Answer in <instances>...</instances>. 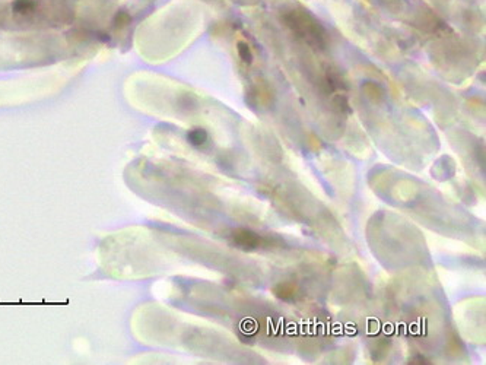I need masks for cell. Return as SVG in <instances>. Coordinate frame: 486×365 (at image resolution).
<instances>
[{
	"label": "cell",
	"instance_id": "cell-1",
	"mask_svg": "<svg viewBox=\"0 0 486 365\" xmlns=\"http://www.w3.org/2000/svg\"><path fill=\"white\" fill-rule=\"evenodd\" d=\"M288 25L295 31L298 32L301 37H304L308 43L314 41L315 44L323 43V29L320 28V25L317 22L314 21L311 16H308L307 13H296V12H292L291 13V18L288 19Z\"/></svg>",
	"mask_w": 486,
	"mask_h": 365
},
{
	"label": "cell",
	"instance_id": "cell-2",
	"mask_svg": "<svg viewBox=\"0 0 486 365\" xmlns=\"http://www.w3.org/2000/svg\"><path fill=\"white\" fill-rule=\"evenodd\" d=\"M231 240L237 247H241L244 250H254L260 247L262 243V238L250 230H235L231 236Z\"/></svg>",
	"mask_w": 486,
	"mask_h": 365
},
{
	"label": "cell",
	"instance_id": "cell-3",
	"mask_svg": "<svg viewBox=\"0 0 486 365\" xmlns=\"http://www.w3.org/2000/svg\"><path fill=\"white\" fill-rule=\"evenodd\" d=\"M35 7H37V0H13L12 1V10L19 15L29 13Z\"/></svg>",
	"mask_w": 486,
	"mask_h": 365
},
{
	"label": "cell",
	"instance_id": "cell-4",
	"mask_svg": "<svg viewBox=\"0 0 486 365\" xmlns=\"http://www.w3.org/2000/svg\"><path fill=\"white\" fill-rule=\"evenodd\" d=\"M187 140L196 148L201 146V145H204L207 142V131L204 129H200V127L190 130L189 134H187Z\"/></svg>",
	"mask_w": 486,
	"mask_h": 365
},
{
	"label": "cell",
	"instance_id": "cell-5",
	"mask_svg": "<svg viewBox=\"0 0 486 365\" xmlns=\"http://www.w3.org/2000/svg\"><path fill=\"white\" fill-rule=\"evenodd\" d=\"M237 48H238V56H240V59L243 60L244 63L250 65V63L253 62V53H251L248 44L244 43V41H240V43L237 44Z\"/></svg>",
	"mask_w": 486,
	"mask_h": 365
},
{
	"label": "cell",
	"instance_id": "cell-6",
	"mask_svg": "<svg viewBox=\"0 0 486 365\" xmlns=\"http://www.w3.org/2000/svg\"><path fill=\"white\" fill-rule=\"evenodd\" d=\"M129 19H130V18H129V15H127L126 12H118V13L115 15V21L114 22H115V23L120 22L118 25L121 26V25H126V23L129 22Z\"/></svg>",
	"mask_w": 486,
	"mask_h": 365
}]
</instances>
